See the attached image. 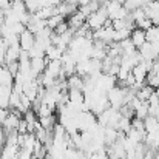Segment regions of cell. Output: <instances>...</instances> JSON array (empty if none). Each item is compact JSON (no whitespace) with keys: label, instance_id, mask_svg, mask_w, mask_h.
<instances>
[{"label":"cell","instance_id":"1","mask_svg":"<svg viewBox=\"0 0 159 159\" xmlns=\"http://www.w3.org/2000/svg\"><path fill=\"white\" fill-rule=\"evenodd\" d=\"M107 22H108V14H107L104 6H101L99 9H96L94 12H91V14L87 17V20H85V23L88 25V28H90L91 31H96V30L102 28Z\"/></svg>","mask_w":159,"mask_h":159},{"label":"cell","instance_id":"2","mask_svg":"<svg viewBox=\"0 0 159 159\" xmlns=\"http://www.w3.org/2000/svg\"><path fill=\"white\" fill-rule=\"evenodd\" d=\"M36 42V36L30 31V30H23L20 34H19V45H20V50L22 51H28Z\"/></svg>","mask_w":159,"mask_h":159},{"label":"cell","instance_id":"3","mask_svg":"<svg viewBox=\"0 0 159 159\" xmlns=\"http://www.w3.org/2000/svg\"><path fill=\"white\" fill-rule=\"evenodd\" d=\"M47 63H48V59H47V57H33V59H30L31 73H33V76H34L36 79L45 71Z\"/></svg>","mask_w":159,"mask_h":159},{"label":"cell","instance_id":"4","mask_svg":"<svg viewBox=\"0 0 159 159\" xmlns=\"http://www.w3.org/2000/svg\"><path fill=\"white\" fill-rule=\"evenodd\" d=\"M20 116L14 114V113H8V116L5 117L2 127H3V131L5 133H9V131H17V127H19V122H20Z\"/></svg>","mask_w":159,"mask_h":159},{"label":"cell","instance_id":"5","mask_svg":"<svg viewBox=\"0 0 159 159\" xmlns=\"http://www.w3.org/2000/svg\"><path fill=\"white\" fill-rule=\"evenodd\" d=\"M56 9H57V14H60L62 17H70L73 12H76L77 11V5L76 3H73V2H70V0H62L57 6H56Z\"/></svg>","mask_w":159,"mask_h":159},{"label":"cell","instance_id":"6","mask_svg":"<svg viewBox=\"0 0 159 159\" xmlns=\"http://www.w3.org/2000/svg\"><path fill=\"white\" fill-rule=\"evenodd\" d=\"M20 45L19 43H14V45H8L6 47V51H5V65L11 63V62H19V57H20Z\"/></svg>","mask_w":159,"mask_h":159},{"label":"cell","instance_id":"7","mask_svg":"<svg viewBox=\"0 0 159 159\" xmlns=\"http://www.w3.org/2000/svg\"><path fill=\"white\" fill-rule=\"evenodd\" d=\"M70 20H66L68 22V26L73 30V31H76V30H79L84 23H85V20H87V17L80 12V11H76V12H73L70 17H68Z\"/></svg>","mask_w":159,"mask_h":159},{"label":"cell","instance_id":"8","mask_svg":"<svg viewBox=\"0 0 159 159\" xmlns=\"http://www.w3.org/2000/svg\"><path fill=\"white\" fill-rule=\"evenodd\" d=\"M130 40H131V43H133L136 48L142 47V45L147 42V39H145V31L141 30V28H133L131 33H130Z\"/></svg>","mask_w":159,"mask_h":159},{"label":"cell","instance_id":"9","mask_svg":"<svg viewBox=\"0 0 159 159\" xmlns=\"http://www.w3.org/2000/svg\"><path fill=\"white\" fill-rule=\"evenodd\" d=\"M12 82H14V76L11 74V71L8 70V66L5 63L0 65V85L12 87Z\"/></svg>","mask_w":159,"mask_h":159},{"label":"cell","instance_id":"10","mask_svg":"<svg viewBox=\"0 0 159 159\" xmlns=\"http://www.w3.org/2000/svg\"><path fill=\"white\" fill-rule=\"evenodd\" d=\"M37 19H40V20H47V19H50L51 16L54 14H57V9H56V6H45V8H40V9H37L36 12H33Z\"/></svg>","mask_w":159,"mask_h":159},{"label":"cell","instance_id":"11","mask_svg":"<svg viewBox=\"0 0 159 159\" xmlns=\"http://www.w3.org/2000/svg\"><path fill=\"white\" fill-rule=\"evenodd\" d=\"M145 39L150 43L159 45V25H153V26H150L145 31Z\"/></svg>","mask_w":159,"mask_h":159},{"label":"cell","instance_id":"12","mask_svg":"<svg viewBox=\"0 0 159 159\" xmlns=\"http://www.w3.org/2000/svg\"><path fill=\"white\" fill-rule=\"evenodd\" d=\"M153 91H155V88H152L150 85H145V84H144V85H142L136 93H134V96H136L139 101H142V102H144V101H148V98L152 96V93H153Z\"/></svg>","mask_w":159,"mask_h":159},{"label":"cell","instance_id":"13","mask_svg":"<svg viewBox=\"0 0 159 159\" xmlns=\"http://www.w3.org/2000/svg\"><path fill=\"white\" fill-rule=\"evenodd\" d=\"M62 54H63V51H62L60 48H57L56 45H50V47L45 50V57H47L48 60H57V59L62 57Z\"/></svg>","mask_w":159,"mask_h":159},{"label":"cell","instance_id":"14","mask_svg":"<svg viewBox=\"0 0 159 159\" xmlns=\"http://www.w3.org/2000/svg\"><path fill=\"white\" fill-rule=\"evenodd\" d=\"M145 3H147L145 0H124V8L131 12V11H134L138 8H144Z\"/></svg>","mask_w":159,"mask_h":159},{"label":"cell","instance_id":"15","mask_svg":"<svg viewBox=\"0 0 159 159\" xmlns=\"http://www.w3.org/2000/svg\"><path fill=\"white\" fill-rule=\"evenodd\" d=\"M63 20H65V17H62L60 14H54L50 19H47V28H50L51 31H54L56 26H57L60 22H63Z\"/></svg>","mask_w":159,"mask_h":159},{"label":"cell","instance_id":"16","mask_svg":"<svg viewBox=\"0 0 159 159\" xmlns=\"http://www.w3.org/2000/svg\"><path fill=\"white\" fill-rule=\"evenodd\" d=\"M148 116V102L144 101L141 105L134 110V117H139V119H144Z\"/></svg>","mask_w":159,"mask_h":159},{"label":"cell","instance_id":"17","mask_svg":"<svg viewBox=\"0 0 159 159\" xmlns=\"http://www.w3.org/2000/svg\"><path fill=\"white\" fill-rule=\"evenodd\" d=\"M134 25H136V28H141V30H144V31H147L150 26H153V23H152V20H150L148 17H144V19L138 20Z\"/></svg>","mask_w":159,"mask_h":159},{"label":"cell","instance_id":"18","mask_svg":"<svg viewBox=\"0 0 159 159\" xmlns=\"http://www.w3.org/2000/svg\"><path fill=\"white\" fill-rule=\"evenodd\" d=\"M17 133H19V134H26V133H28V124H26V120H25L23 117H22V119H20V122H19Z\"/></svg>","mask_w":159,"mask_h":159},{"label":"cell","instance_id":"19","mask_svg":"<svg viewBox=\"0 0 159 159\" xmlns=\"http://www.w3.org/2000/svg\"><path fill=\"white\" fill-rule=\"evenodd\" d=\"M6 66H8V70L11 71V74L16 77V74H17V71H19V62H11V63H8Z\"/></svg>","mask_w":159,"mask_h":159},{"label":"cell","instance_id":"20","mask_svg":"<svg viewBox=\"0 0 159 159\" xmlns=\"http://www.w3.org/2000/svg\"><path fill=\"white\" fill-rule=\"evenodd\" d=\"M8 113H9V111H8L6 108H3V107H0V125L3 124V120H5V117L8 116Z\"/></svg>","mask_w":159,"mask_h":159},{"label":"cell","instance_id":"21","mask_svg":"<svg viewBox=\"0 0 159 159\" xmlns=\"http://www.w3.org/2000/svg\"><path fill=\"white\" fill-rule=\"evenodd\" d=\"M145 2H152V0H145Z\"/></svg>","mask_w":159,"mask_h":159}]
</instances>
